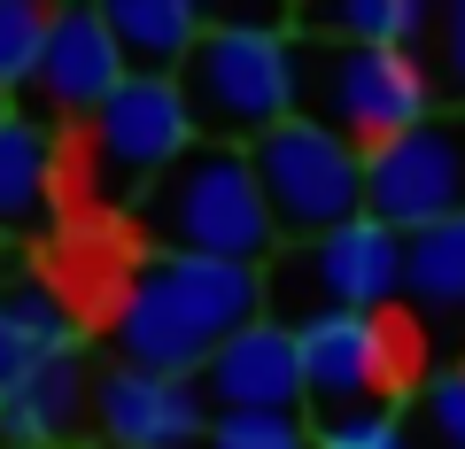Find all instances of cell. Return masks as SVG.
Returning <instances> with one entry per match:
<instances>
[{
  "mask_svg": "<svg viewBox=\"0 0 465 449\" xmlns=\"http://www.w3.org/2000/svg\"><path fill=\"white\" fill-rule=\"evenodd\" d=\"M256 317H272L264 271L249 264H210V256H148L140 279L124 287L109 326L116 365L163 372V380H202L210 356L232 333H249Z\"/></svg>",
  "mask_w": 465,
  "mask_h": 449,
  "instance_id": "cell-1",
  "label": "cell"
},
{
  "mask_svg": "<svg viewBox=\"0 0 465 449\" xmlns=\"http://www.w3.org/2000/svg\"><path fill=\"white\" fill-rule=\"evenodd\" d=\"M140 233L155 240V256H210V264H249V271H272V256H280V225L264 210L249 148H217V140H194L148 186Z\"/></svg>",
  "mask_w": 465,
  "mask_h": 449,
  "instance_id": "cell-2",
  "label": "cell"
},
{
  "mask_svg": "<svg viewBox=\"0 0 465 449\" xmlns=\"http://www.w3.org/2000/svg\"><path fill=\"white\" fill-rule=\"evenodd\" d=\"M295 117L341 132L349 148H388L434 117V85L403 47H349L326 32H295Z\"/></svg>",
  "mask_w": 465,
  "mask_h": 449,
  "instance_id": "cell-3",
  "label": "cell"
},
{
  "mask_svg": "<svg viewBox=\"0 0 465 449\" xmlns=\"http://www.w3.org/2000/svg\"><path fill=\"white\" fill-rule=\"evenodd\" d=\"M194 140L217 148H256L295 117V32L272 24H210L194 63L179 70Z\"/></svg>",
  "mask_w": 465,
  "mask_h": 449,
  "instance_id": "cell-4",
  "label": "cell"
},
{
  "mask_svg": "<svg viewBox=\"0 0 465 449\" xmlns=\"http://www.w3.org/2000/svg\"><path fill=\"white\" fill-rule=\"evenodd\" d=\"M264 295L280 326H311V317H381L388 302H403V233L357 217L341 233L311 240L295 256H272Z\"/></svg>",
  "mask_w": 465,
  "mask_h": 449,
  "instance_id": "cell-5",
  "label": "cell"
},
{
  "mask_svg": "<svg viewBox=\"0 0 465 449\" xmlns=\"http://www.w3.org/2000/svg\"><path fill=\"white\" fill-rule=\"evenodd\" d=\"M249 163H256V186H264L280 240H295V249L365 217V148H349L341 132H326L311 117H287L280 132H264L249 148Z\"/></svg>",
  "mask_w": 465,
  "mask_h": 449,
  "instance_id": "cell-6",
  "label": "cell"
},
{
  "mask_svg": "<svg viewBox=\"0 0 465 449\" xmlns=\"http://www.w3.org/2000/svg\"><path fill=\"white\" fill-rule=\"evenodd\" d=\"M194 148V117H186L179 78H124L109 93L94 124H85V171L109 201H148V186L163 179L179 155Z\"/></svg>",
  "mask_w": 465,
  "mask_h": 449,
  "instance_id": "cell-7",
  "label": "cell"
},
{
  "mask_svg": "<svg viewBox=\"0 0 465 449\" xmlns=\"http://www.w3.org/2000/svg\"><path fill=\"white\" fill-rule=\"evenodd\" d=\"M365 217L388 233H427L442 217H465V117L434 109L419 132L365 155Z\"/></svg>",
  "mask_w": 465,
  "mask_h": 449,
  "instance_id": "cell-8",
  "label": "cell"
},
{
  "mask_svg": "<svg viewBox=\"0 0 465 449\" xmlns=\"http://www.w3.org/2000/svg\"><path fill=\"white\" fill-rule=\"evenodd\" d=\"M295 356H302V411L318 426L357 411H381V395L403 372V326L396 317H311L295 326Z\"/></svg>",
  "mask_w": 465,
  "mask_h": 449,
  "instance_id": "cell-9",
  "label": "cell"
},
{
  "mask_svg": "<svg viewBox=\"0 0 465 449\" xmlns=\"http://www.w3.org/2000/svg\"><path fill=\"white\" fill-rule=\"evenodd\" d=\"M210 395L202 380H163V372L109 365L94 372V434L109 449H194L210 442Z\"/></svg>",
  "mask_w": 465,
  "mask_h": 449,
  "instance_id": "cell-10",
  "label": "cell"
},
{
  "mask_svg": "<svg viewBox=\"0 0 465 449\" xmlns=\"http://www.w3.org/2000/svg\"><path fill=\"white\" fill-rule=\"evenodd\" d=\"M202 395L217 418L256 411V418H302V356H295V326L256 317L249 333H232L202 372Z\"/></svg>",
  "mask_w": 465,
  "mask_h": 449,
  "instance_id": "cell-11",
  "label": "cell"
},
{
  "mask_svg": "<svg viewBox=\"0 0 465 449\" xmlns=\"http://www.w3.org/2000/svg\"><path fill=\"white\" fill-rule=\"evenodd\" d=\"M124 78H133V70H124V54H116V39H109V24H101V8H54L47 54H39V78H32V93L47 101V117L94 124Z\"/></svg>",
  "mask_w": 465,
  "mask_h": 449,
  "instance_id": "cell-12",
  "label": "cell"
},
{
  "mask_svg": "<svg viewBox=\"0 0 465 449\" xmlns=\"http://www.w3.org/2000/svg\"><path fill=\"white\" fill-rule=\"evenodd\" d=\"M101 24H109L133 78H179L194 63L202 32H210L194 16V0H101Z\"/></svg>",
  "mask_w": 465,
  "mask_h": 449,
  "instance_id": "cell-13",
  "label": "cell"
},
{
  "mask_svg": "<svg viewBox=\"0 0 465 449\" xmlns=\"http://www.w3.org/2000/svg\"><path fill=\"white\" fill-rule=\"evenodd\" d=\"M85 426H94V380L78 365H32L0 403V434L24 449H70Z\"/></svg>",
  "mask_w": 465,
  "mask_h": 449,
  "instance_id": "cell-14",
  "label": "cell"
},
{
  "mask_svg": "<svg viewBox=\"0 0 465 449\" xmlns=\"http://www.w3.org/2000/svg\"><path fill=\"white\" fill-rule=\"evenodd\" d=\"M54 201V140L39 117L0 109V240H24L47 225Z\"/></svg>",
  "mask_w": 465,
  "mask_h": 449,
  "instance_id": "cell-15",
  "label": "cell"
},
{
  "mask_svg": "<svg viewBox=\"0 0 465 449\" xmlns=\"http://www.w3.org/2000/svg\"><path fill=\"white\" fill-rule=\"evenodd\" d=\"M403 302L434 326L465 317V217H442L403 240Z\"/></svg>",
  "mask_w": 465,
  "mask_h": 449,
  "instance_id": "cell-16",
  "label": "cell"
},
{
  "mask_svg": "<svg viewBox=\"0 0 465 449\" xmlns=\"http://www.w3.org/2000/svg\"><path fill=\"white\" fill-rule=\"evenodd\" d=\"M318 32L349 39V47H403V54H419V39H427V0H341Z\"/></svg>",
  "mask_w": 465,
  "mask_h": 449,
  "instance_id": "cell-17",
  "label": "cell"
},
{
  "mask_svg": "<svg viewBox=\"0 0 465 449\" xmlns=\"http://www.w3.org/2000/svg\"><path fill=\"white\" fill-rule=\"evenodd\" d=\"M8 310V326L24 333V349H32V365H78V341L85 326L70 317L63 295H47V287H16V295L0 302Z\"/></svg>",
  "mask_w": 465,
  "mask_h": 449,
  "instance_id": "cell-18",
  "label": "cell"
},
{
  "mask_svg": "<svg viewBox=\"0 0 465 449\" xmlns=\"http://www.w3.org/2000/svg\"><path fill=\"white\" fill-rule=\"evenodd\" d=\"M419 70H427V85H434V109L465 117V0H450V8H434V16H427Z\"/></svg>",
  "mask_w": 465,
  "mask_h": 449,
  "instance_id": "cell-19",
  "label": "cell"
},
{
  "mask_svg": "<svg viewBox=\"0 0 465 449\" xmlns=\"http://www.w3.org/2000/svg\"><path fill=\"white\" fill-rule=\"evenodd\" d=\"M47 24H54V8H39V0H0V93H24L39 78Z\"/></svg>",
  "mask_w": 465,
  "mask_h": 449,
  "instance_id": "cell-20",
  "label": "cell"
},
{
  "mask_svg": "<svg viewBox=\"0 0 465 449\" xmlns=\"http://www.w3.org/2000/svg\"><path fill=\"white\" fill-rule=\"evenodd\" d=\"M318 434L302 418H256V411H232V418H210V442L202 449H311Z\"/></svg>",
  "mask_w": 465,
  "mask_h": 449,
  "instance_id": "cell-21",
  "label": "cell"
},
{
  "mask_svg": "<svg viewBox=\"0 0 465 449\" xmlns=\"http://www.w3.org/2000/svg\"><path fill=\"white\" fill-rule=\"evenodd\" d=\"M419 418H427L434 449H465V365L434 372V380L419 387Z\"/></svg>",
  "mask_w": 465,
  "mask_h": 449,
  "instance_id": "cell-22",
  "label": "cell"
},
{
  "mask_svg": "<svg viewBox=\"0 0 465 449\" xmlns=\"http://www.w3.org/2000/svg\"><path fill=\"white\" fill-rule=\"evenodd\" d=\"M311 449H411L396 411H357V418H333V426H311Z\"/></svg>",
  "mask_w": 465,
  "mask_h": 449,
  "instance_id": "cell-23",
  "label": "cell"
},
{
  "mask_svg": "<svg viewBox=\"0 0 465 449\" xmlns=\"http://www.w3.org/2000/svg\"><path fill=\"white\" fill-rule=\"evenodd\" d=\"M32 372V349H24V333L8 326V310H0V403L16 395V380Z\"/></svg>",
  "mask_w": 465,
  "mask_h": 449,
  "instance_id": "cell-24",
  "label": "cell"
}]
</instances>
